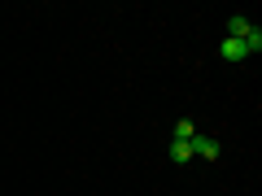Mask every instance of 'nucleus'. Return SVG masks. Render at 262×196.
<instances>
[{"label": "nucleus", "instance_id": "f257e3e1", "mask_svg": "<svg viewBox=\"0 0 262 196\" xmlns=\"http://www.w3.org/2000/svg\"><path fill=\"white\" fill-rule=\"evenodd\" d=\"M192 157H206V161H219V140H210V135H192Z\"/></svg>", "mask_w": 262, "mask_h": 196}, {"label": "nucleus", "instance_id": "f03ea898", "mask_svg": "<svg viewBox=\"0 0 262 196\" xmlns=\"http://www.w3.org/2000/svg\"><path fill=\"white\" fill-rule=\"evenodd\" d=\"M219 57H223V61H245L249 53H245L241 39H223V44H219Z\"/></svg>", "mask_w": 262, "mask_h": 196}, {"label": "nucleus", "instance_id": "7ed1b4c3", "mask_svg": "<svg viewBox=\"0 0 262 196\" xmlns=\"http://www.w3.org/2000/svg\"><path fill=\"white\" fill-rule=\"evenodd\" d=\"M249 31H253V22H249V18H241V13H236V18L227 22V39H245Z\"/></svg>", "mask_w": 262, "mask_h": 196}, {"label": "nucleus", "instance_id": "20e7f679", "mask_svg": "<svg viewBox=\"0 0 262 196\" xmlns=\"http://www.w3.org/2000/svg\"><path fill=\"white\" fill-rule=\"evenodd\" d=\"M170 161H175V166L192 161V144H188V140H175V144H170Z\"/></svg>", "mask_w": 262, "mask_h": 196}, {"label": "nucleus", "instance_id": "39448f33", "mask_svg": "<svg viewBox=\"0 0 262 196\" xmlns=\"http://www.w3.org/2000/svg\"><path fill=\"white\" fill-rule=\"evenodd\" d=\"M192 135H196V127H192L188 118H179V122H175V140H192Z\"/></svg>", "mask_w": 262, "mask_h": 196}, {"label": "nucleus", "instance_id": "423d86ee", "mask_svg": "<svg viewBox=\"0 0 262 196\" xmlns=\"http://www.w3.org/2000/svg\"><path fill=\"white\" fill-rule=\"evenodd\" d=\"M241 44H245V53H258V48H262V31H258V27H253V31H249V35H245V39H241Z\"/></svg>", "mask_w": 262, "mask_h": 196}]
</instances>
